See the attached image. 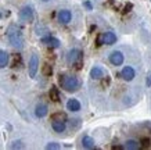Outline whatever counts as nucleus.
I'll return each mask as SVG.
<instances>
[{"label":"nucleus","mask_w":151,"mask_h":150,"mask_svg":"<svg viewBox=\"0 0 151 150\" xmlns=\"http://www.w3.org/2000/svg\"><path fill=\"white\" fill-rule=\"evenodd\" d=\"M7 38H9L10 43L14 46V47H17V49H21L24 46V36H22V32H21V28L18 25H10L7 28Z\"/></svg>","instance_id":"obj_1"},{"label":"nucleus","mask_w":151,"mask_h":150,"mask_svg":"<svg viewBox=\"0 0 151 150\" xmlns=\"http://www.w3.org/2000/svg\"><path fill=\"white\" fill-rule=\"evenodd\" d=\"M60 83L67 92H75L79 88V81L73 75H61L60 77Z\"/></svg>","instance_id":"obj_2"},{"label":"nucleus","mask_w":151,"mask_h":150,"mask_svg":"<svg viewBox=\"0 0 151 150\" xmlns=\"http://www.w3.org/2000/svg\"><path fill=\"white\" fill-rule=\"evenodd\" d=\"M33 17H35V14H33V9L31 6H24L22 9L19 10V18H21V21L31 22V21H33Z\"/></svg>","instance_id":"obj_3"},{"label":"nucleus","mask_w":151,"mask_h":150,"mask_svg":"<svg viewBox=\"0 0 151 150\" xmlns=\"http://www.w3.org/2000/svg\"><path fill=\"white\" fill-rule=\"evenodd\" d=\"M37 68H39V57H37V54H35V53H33V54L31 56V60H29V65H28L29 77H31V78L36 77Z\"/></svg>","instance_id":"obj_4"},{"label":"nucleus","mask_w":151,"mask_h":150,"mask_svg":"<svg viewBox=\"0 0 151 150\" xmlns=\"http://www.w3.org/2000/svg\"><path fill=\"white\" fill-rule=\"evenodd\" d=\"M97 42H99L97 45H101V43H104V45H114L116 42V35L114 32H105L101 36H99Z\"/></svg>","instance_id":"obj_5"},{"label":"nucleus","mask_w":151,"mask_h":150,"mask_svg":"<svg viewBox=\"0 0 151 150\" xmlns=\"http://www.w3.org/2000/svg\"><path fill=\"white\" fill-rule=\"evenodd\" d=\"M110 63L112 65H121V64L124 63V54L121 53V51H112L110 54Z\"/></svg>","instance_id":"obj_6"},{"label":"nucleus","mask_w":151,"mask_h":150,"mask_svg":"<svg viewBox=\"0 0 151 150\" xmlns=\"http://www.w3.org/2000/svg\"><path fill=\"white\" fill-rule=\"evenodd\" d=\"M121 77L124 78L125 81H133L134 79V77H136V72H134V70L132 68V67H125L124 70H122V72H121Z\"/></svg>","instance_id":"obj_7"},{"label":"nucleus","mask_w":151,"mask_h":150,"mask_svg":"<svg viewBox=\"0 0 151 150\" xmlns=\"http://www.w3.org/2000/svg\"><path fill=\"white\" fill-rule=\"evenodd\" d=\"M72 20V14L69 10H61L58 13V21L61 24H68Z\"/></svg>","instance_id":"obj_8"},{"label":"nucleus","mask_w":151,"mask_h":150,"mask_svg":"<svg viewBox=\"0 0 151 150\" xmlns=\"http://www.w3.org/2000/svg\"><path fill=\"white\" fill-rule=\"evenodd\" d=\"M79 59H81V51H79L78 49H72V50H69L68 56H67V61H68L69 64L76 63V61H78Z\"/></svg>","instance_id":"obj_9"},{"label":"nucleus","mask_w":151,"mask_h":150,"mask_svg":"<svg viewBox=\"0 0 151 150\" xmlns=\"http://www.w3.org/2000/svg\"><path fill=\"white\" fill-rule=\"evenodd\" d=\"M42 43L46 46H50V47H58L60 46V41L57 38H53V36H45L42 38Z\"/></svg>","instance_id":"obj_10"},{"label":"nucleus","mask_w":151,"mask_h":150,"mask_svg":"<svg viewBox=\"0 0 151 150\" xmlns=\"http://www.w3.org/2000/svg\"><path fill=\"white\" fill-rule=\"evenodd\" d=\"M35 115H36L37 118H43V117H46L47 115V106L46 104H37L35 107Z\"/></svg>","instance_id":"obj_11"},{"label":"nucleus","mask_w":151,"mask_h":150,"mask_svg":"<svg viewBox=\"0 0 151 150\" xmlns=\"http://www.w3.org/2000/svg\"><path fill=\"white\" fill-rule=\"evenodd\" d=\"M104 75H105V72L101 67H93V68L90 70V77H92L93 79H101Z\"/></svg>","instance_id":"obj_12"},{"label":"nucleus","mask_w":151,"mask_h":150,"mask_svg":"<svg viewBox=\"0 0 151 150\" xmlns=\"http://www.w3.org/2000/svg\"><path fill=\"white\" fill-rule=\"evenodd\" d=\"M67 109L69 111H79L81 110V103L76 99H69L67 103Z\"/></svg>","instance_id":"obj_13"},{"label":"nucleus","mask_w":151,"mask_h":150,"mask_svg":"<svg viewBox=\"0 0 151 150\" xmlns=\"http://www.w3.org/2000/svg\"><path fill=\"white\" fill-rule=\"evenodd\" d=\"M9 64V53L4 50H0V68H4Z\"/></svg>","instance_id":"obj_14"},{"label":"nucleus","mask_w":151,"mask_h":150,"mask_svg":"<svg viewBox=\"0 0 151 150\" xmlns=\"http://www.w3.org/2000/svg\"><path fill=\"white\" fill-rule=\"evenodd\" d=\"M51 127H53L54 132H58V133L65 131V122H63V121H53Z\"/></svg>","instance_id":"obj_15"},{"label":"nucleus","mask_w":151,"mask_h":150,"mask_svg":"<svg viewBox=\"0 0 151 150\" xmlns=\"http://www.w3.org/2000/svg\"><path fill=\"white\" fill-rule=\"evenodd\" d=\"M82 146L85 149H93V147H94V139L90 136H83Z\"/></svg>","instance_id":"obj_16"},{"label":"nucleus","mask_w":151,"mask_h":150,"mask_svg":"<svg viewBox=\"0 0 151 150\" xmlns=\"http://www.w3.org/2000/svg\"><path fill=\"white\" fill-rule=\"evenodd\" d=\"M125 149H129V150H137L140 149V143L136 141H133V139H129L126 143H125Z\"/></svg>","instance_id":"obj_17"},{"label":"nucleus","mask_w":151,"mask_h":150,"mask_svg":"<svg viewBox=\"0 0 151 150\" xmlns=\"http://www.w3.org/2000/svg\"><path fill=\"white\" fill-rule=\"evenodd\" d=\"M49 96H50L51 101H60V93H58V89L55 86H53L49 92Z\"/></svg>","instance_id":"obj_18"},{"label":"nucleus","mask_w":151,"mask_h":150,"mask_svg":"<svg viewBox=\"0 0 151 150\" xmlns=\"http://www.w3.org/2000/svg\"><path fill=\"white\" fill-rule=\"evenodd\" d=\"M51 121H63V122H65L67 121V115L64 113H55L51 115Z\"/></svg>","instance_id":"obj_19"},{"label":"nucleus","mask_w":151,"mask_h":150,"mask_svg":"<svg viewBox=\"0 0 151 150\" xmlns=\"http://www.w3.org/2000/svg\"><path fill=\"white\" fill-rule=\"evenodd\" d=\"M42 72H43V75H45V77H50L51 74H53V67H51L49 63H46L45 65H43V70H42Z\"/></svg>","instance_id":"obj_20"},{"label":"nucleus","mask_w":151,"mask_h":150,"mask_svg":"<svg viewBox=\"0 0 151 150\" xmlns=\"http://www.w3.org/2000/svg\"><path fill=\"white\" fill-rule=\"evenodd\" d=\"M19 65H21V56L15 54L13 57V67L14 68H19Z\"/></svg>","instance_id":"obj_21"},{"label":"nucleus","mask_w":151,"mask_h":150,"mask_svg":"<svg viewBox=\"0 0 151 150\" xmlns=\"http://www.w3.org/2000/svg\"><path fill=\"white\" fill-rule=\"evenodd\" d=\"M140 147H144V149H148L151 146V141H150V138H142V141H140Z\"/></svg>","instance_id":"obj_22"},{"label":"nucleus","mask_w":151,"mask_h":150,"mask_svg":"<svg viewBox=\"0 0 151 150\" xmlns=\"http://www.w3.org/2000/svg\"><path fill=\"white\" fill-rule=\"evenodd\" d=\"M46 149H49V150L60 149V145H58V143H55V142H50V143H49V145L46 146Z\"/></svg>","instance_id":"obj_23"},{"label":"nucleus","mask_w":151,"mask_h":150,"mask_svg":"<svg viewBox=\"0 0 151 150\" xmlns=\"http://www.w3.org/2000/svg\"><path fill=\"white\" fill-rule=\"evenodd\" d=\"M22 147H24V145L21 141H15V142H13V145H11V149H22Z\"/></svg>","instance_id":"obj_24"},{"label":"nucleus","mask_w":151,"mask_h":150,"mask_svg":"<svg viewBox=\"0 0 151 150\" xmlns=\"http://www.w3.org/2000/svg\"><path fill=\"white\" fill-rule=\"evenodd\" d=\"M83 6H85L89 11H90V10H93V6H92V3H90V1H85V3H83Z\"/></svg>","instance_id":"obj_25"},{"label":"nucleus","mask_w":151,"mask_h":150,"mask_svg":"<svg viewBox=\"0 0 151 150\" xmlns=\"http://www.w3.org/2000/svg\"><path fill=\"white\" fill-rule=\"evenodd\" d=\"M130 9H132V4H126V6H125V11H124V13H126V11H130Z\"/></svg>","instance_id":"obj_26"},{"label":"nucleus","mask_w":151,"mask_h":150,"mask_svg":"<svg viewBox=\"0 0 151 150\" xmlns=\"http://www.w3.org/2000/svg\"><path fill=\"white\" fill-rule=\"evenodd\" d=\"M147 85H148V86L151 85V75H148V78H147Z\"/></svg>","instance_id":"obj_27"},{"label":"nucleus","mask_w":151,"mask_h":150,"mask_svg":"<svg viewBox=\"0 0 151 150\" xmlns=\"http://www.w3.org/2000/svg\"><path fill=\"white\" fill-rule=\"evenodd\" d=\"M43 1H49V0H43Z\"/></svg>","instance_id":"obj_28"}]
</instances>
